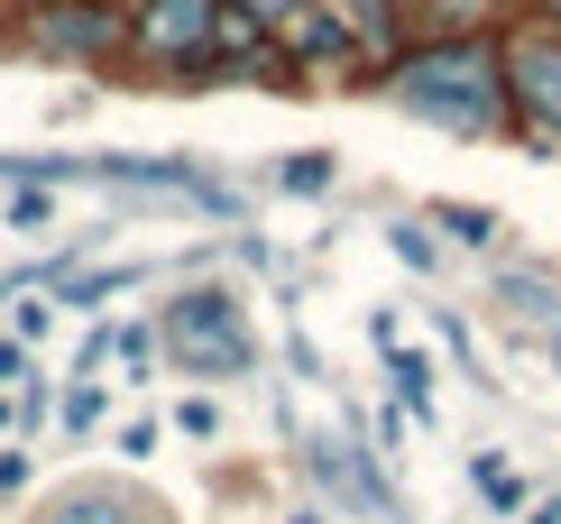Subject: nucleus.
Here are the masks:
<instances>
[{
    "instance_id": "7ed1b4c3",
    "label": "nucleus",
    "mask_w": 561,
    "mask_h": 524,
    "mask_svg": "<svg viewBox=\"0 0 561 524\" xmlns=\"http://www.w3.org/2000/svg\"><path fill=\"white\" fill-rule=\"evenodd\" d=\"M10 46L56 65H129V0H37L10 10Z\"/></svg>"
},
{
    "instance_id": "423d86ee",
    "label": "nucleus",
    "mask_w": 561,
    "mask_h": 524,
    "mask_svg": "<svg viewBox=\"0 0 561 524\" xmlns=\"http://www.w3.org/2000/svg\"><path fill=\"white\" fill-rule=\"evenodd\" d=\"M28 524H167L148 506V497H129L121 479H75V488H56Z\"/></svg>"
},
{
    "instance_id": "9d476101",
    "label": "nucleus",
    "mask_w": 561,
    "mask_h": 524,
    "mask_svg": "<svg viewBox=\"0 0 561 524\" xmlns=\"http://www.w3.org/2000/svg\"><path fill=\"white\" fill-rule=\"evenodd\" d=\"M175 423H184L194 442H213V433H221V405H213V396H184V405H175Z\"/></svg>"
},
{
    "instance_id": "6e6552de",
    "label": "nucleus",
    "mask_w": 561,
    "mask_h": 524,
    "mask_svg": "<svg viewBox=\"0 0 561 524\" xmlns=\"http://www.w3.org/2000/svg\"><path fill=\"white\" fill-rule=\"evenodd\" d=\"M276 184H286V194H322V184H332V157H322V148H295L286 166H276Z\"/></svg>"
},
{
    "instance_id": "9b49d317",
    "label": "nucleus",
    "mask_w": 561,
    "mask_h": 524,
    "mask_svg": "<svg viewBox=\"0 0 561 524\" xmlns=\"http://www.w3.org/2000/svg\"><path fill=\"white\" fill-rule=\"evenodd\" d=\"M442 221H451L470 249H488V240H497V221H488V212H470V203H442Z\"/></svg>"
},
{
    "instance_id": "f03ea898",
    "label": "nucleus",
    "mask_w": 561,
    "mask_h": 524,
    "mask_svg": "<svg viewBox=\"0 0 561 524\" xmlns=\"http://www.w3.org/2000/svg\"><path fill=\"white\" fill-rule=\"evenodd\" d=\"M230 0H129V65L167 83H221Z\"/></svg>"
},
{
    "instance_id": "ddd939ff",
    "label": "nucleus",
    "mask_w": 561,
    "mask_h": 524,
    "mask_svg": "<svg viewBox=\"0 0 561 524\" xmlns=\"http://www.w3.org/2000/svg\"><path fill=\"white\" fill-rule=\"evenodd\" d=\"M121 451H129V460H148V451H157V423H148V414L121 423Z\"/></svg>"
},
{
    "instance_id": "2eb2a0df",
    "label": "nucleus",
    "mask_w": 561,
    "mask_h": 524,
    "mask_svg": "<svg viewBox=\"0 0 561 524\" xmlns=\"http://www.w3.org/2000/svg\"><path fill=\"white\" fill-rule=\"evenodd\" d=\"M0 10H37V0H0Z\"/></svg>"
},
{
    "instance_id": "1a4fd4ad",
    "label": "nucleus",
    "mask_w": 561,
    "mask_h": 524,
    "mask_svg": "<svg viewBox=\"0 0 561 524\" xmlns=\"http://www.w3.org/2000/svg\"><path fill=\"white\" fill-rule=\"evenodd\" d=\"M470 479H479V497H488V506H516V497H525V479H516L506 460H470Z\"/></svg>"
},
{
    "instance_id": "39448f33",
    "label": "nucleus",
    "mask_w": 561,
    "mask_h": 524,
    "mask_svg": "<svg viewBox=\"0 0 561 524\" xmlns=\"http://www.w3.org/2000/svg\"><path fill=\"white\" fill-rule=\"evenodd\" d=\"M157 341H167L184 368H203V377H240L249 360H259V341H249V322H240V304H230V295H184V304H167Z\"/></svg>"
},
{
    "instance_id": "f257e3e1",
    "label": "nucleus",
    "mask_w": 561,
    "mask_h": 524,
    "mask_svg": "<svg viewBox=\"0 0 561 524\" xmlns=\"http://www.w3.org/2000/svg\"><path fill=\"white\" fill-rule=\"evenodd\" d=\"M387 102L424 129H451V138H516V92H506V56L497 37H433V46H405L387 65Z\"/></svg>"
},
{
    "instance_id": "4468645a",
    "label": "nucleus",
    "mask_w": 561,
    "mask_h": 524,
    "mask_svg": "<svg viewBox=\"0 0 561 524\" xmlns=\"http://www.w3.org/2000/svg\"><path fill=\"white\" fill-rule=\"evenodd\" d=\"M0 387H28V350L19 341H0Z\"/></svg>"
},
{
    "instance_id": "f8f14e48",
    "label": "nucleus",
    "mask_w": 561,
    "mask_h": 524,
    "mask_svg": "<svg viewBox=\"0 0 561 524\" xmlns=\"http://www.w3.org/2000/svg\"><path fill=\"white\" fill-rule=\"evenodd\" d=\"M28 479H37V460H28V451H0V497H19Z\"/></svg>"
},
{
    "instance_id": "20e7f679",
    "label": "nucleus",
    "mask_w": 561,
    "mask_h": 524,
    "mask_svg": "<svg viewBox=\"0 0 561 524\" xmlns=\"http://www.w3.org/2000/svg\"><path fill=\"white\" fill-rule=\"evenodd\" d=\"M506 56V92H516V148H534L543 166H561V29H525L497 37Z\"/></svg>"
},
{
    "instance_id": "0eeeda50",
    "label": "nucleus",
    "mask_w": 561,
    "mask_h": 524,
    "mask_svg": "<svg viewBox=\"0 0 561 524\" xmlns=\"http://www.w3.org/2000/svg\"><path fill=\"white\" fill-rule=\"evenodd\" d=\"M230 10H240V19H249L259 37H295V19L313 10V0H230Z\"/></svg>"
}]
</instances>
